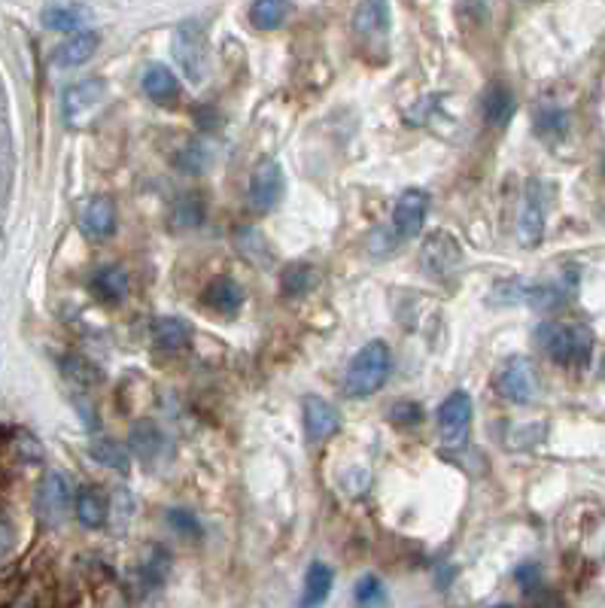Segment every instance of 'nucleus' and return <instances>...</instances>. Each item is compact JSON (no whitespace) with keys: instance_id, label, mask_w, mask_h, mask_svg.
Masks as SVG:
<instances>
[{"instance_id":"obj_19","label":"nucleus","mask_w":605,"mask_h":608,"mask_svg":"<svg viewBox=\"0 0 605 608\" xmlns=\"http://www.w3.org/2000/svg\"><path fill=\"white\" fill-rule=\"evenodd\" d=\"M205 305L210 311L222 313V317H232V313L241 311L244 292H241V286L234 284L232 277H219L205 289Z\"/></svg>"},{"instance_id":"obj_34","label":"nucleus","mask_w":605,"mask_h":608,"mask_svg":"<svg viewBox=\"0 0 605 608\" xmlns=\"http://www.w3.org/2000/svg\"><path fill=\"white\" fill-rule=\"evenodd\" d=\"M539 134H544V137H563L566 134V117L560 110H544L539 117Z\"/></svg>"},{"instance_id":"obj_30","label":"nucleus","mask_w":605,"mask_h":608,"mask_svg":"<svg viewBox=\"0 0 605 608\" xmlns=\"http://www.w3.org/2000/svg\"><path fill=\"white\" fill-rule=\"evenodd\" d=\"M389 423L399 429H414L424 423V408L417 401H399L389 408Z\"/></svg>"},{"instance_id":"obj_35","label":"nucleus","mask_w":605,"mask_h":608,"mask_svg":"<svg viewBox=\"0 0 605 608\" xmlns=\"http://www.w3.org/2000/svg\"><path fill=\"white\" fill-rule=\"evenodd\" d=\"M13 544H15L13 523H10V520L0 515V560H3V556L13 551Z\"/></svg>"},{"instance_id":"obj_11","label":"nucleus","mask_w":605,"mask_h":608,"mask_svg":"<svg viewBox=\"0 0 605 608\" xmlns=\"http://www.w3.org/2000/svg\"><path fill=\"white\" fill-rule=\"evenodd\" d=\"M493 305H527V308H551L560 301V289L539 286L529 280H499L490 289Z\"/></svg>"},{"instance_id":"obj_8","label":"nucleus","mask_w":605,"mask_h":608,"mask_svg":"<svg viewBox=\"0 0 605 608\" xmlns=\"http://www.w3.org/2000/svg\"><path fill=\"white\" fill-rule=\"evenodd\" d=\"M353 31L365 46V53H387L389 40V3L387 0H362L353 15Z\"/></svg>"},{"instance_id":"obj_21","label":"nucleus","mask_w":605,"mask_h":608,"mask_svg":"<svg viewBox=\"0 0 605 608\" xmlns=\"http://www.w3.org/2000/svg\"><path fill=\"white\" fill-rule=\"evenodd\" d=\"M336 584V572L326 563H310L308 575H305V590H301V608H320Z\"/></svg>"},{"instance_id":"obj_9","label":"nucleus","mask_w":605,"mask_h":608,"mask_svg":"<svg viewBox=\"0 0 605 608\" xmlns=\"http://www.w3.org/2000/svg\"><path fill=\"white\" fill-rule=\"evenodd\" d=\"M103 98H107V86L103 79H82L77 86L65 91V122L70 129H82L86 122L95 119L101 110Z\"/></svg>"},{"instance_id":"obj_6","label":"nucleus","mask_w":605,"mask_h":608,"mask_svg":"<svg viewBox=\"0 0 605 608\" xmlns=\"http://www.w3.org/2000/svg\"><path fill=\"white\" fill-rule=\"evenodd\" d=\"M286 195V177L284 168L274 162V158H265L253 168V177H250V189H246V201H250V210L265 217L271 210L280 208Z\"/></svg>"},{"instance_id":"obj_37","label":"nucleus","mask_w":605,"mask_h":608,"mask_svg":"<svg viewBox=\"0 0 605 608\" xmlns=\"http://www.w3.org/2000/svg\"><path fill=\"white\" fill-rule=\"evenodd\" d=\"M493 608H512V606H493Z\"/></svg>"},{"instance_id":"obj_17","label":"nucleus","mask_w":605,"mask_h":608,"mask_svg":"<svg viewBox=\"0 0 605 608\" xmlns=\"http://www.w3.org/2000/svg\"><path fill=\"white\" fill-rule=\"evenodd\" d=\"M98 43L101 37L95 34V31H77V34H70V37L55 49V65L58 67H79L89 62L91 55L98 53Z\"/></svg>"},{"instance_id":"obj_22","label":"nucleus","mask_w":605,"mask_h":608,"mask_svg":"<svg viewBox=\"0 0 605 608\" xmlns=\"http://www.w3.org/2000/svg\"><path fill=\"white\" fill-rule=\"evenodd\" d=\"M91 292L107 305H119L122 298L129 296V274L119 265H107L91 277Z\"/></svg>"},{"instance_id":"obj_1","label":"nucleus","mask_w":605,"mask_h":608,"mask_svg":"<svg viewBox=\"0 0 605 608\" xmlns=\"http://www.w3.org/2000/svg\"><path fill=\"white\" fill-rule=\"evenodd\" d=\"M389 368H393V356L384 341H369L365 347L350 360L348 372H344V396L350 399H369L377 389L387 384Z\"/></svg>"},{"instance_id":"obj_25","label":"nucleus","mask_w":605,"mask_h":608,"mask_svg":"<svg viewBox=\"0 0 605 608\" xmlns=\"http://www.w3.org/2000/svg\"><path fill=\"white\" fill-rule=\"evenodd\" d=\"M91 456H95V463L113 468V472H119V475H129L131 456L125 444H119V441L113 439H98L95 444H91Z\"/></svg>"},{"instance_id":"obj_13","label":"nucleus","mask_w":605,"mask_h":608,"mask_svg":"<svg viewBox=\"0 0 605 608\" xmlns=\"http://www.w3.org/2000/svg\"><path fill=\"white\" fill-rule=\"evenodd\" d=\"M70 502H74V493H70V484H67L65 475H62V472H50L37 490L40 518L46 520V523H52V527H58V523L67 518Z\"/></svg>"},{"instance_id":"obj_3","label":"nucleus","mask_w":605,"mask_h":608,"mask_svg":"<svg viewBox=\"0 0 605 608\" xmlns=\"http://www.w3.org/2000/svg\"><path fill=\"white\" fill-rule=\"evenodd\" d=\"M420 265L424 272L436 280V284L451 286L460 280V274L465 272V253L460 241L451 232H432L426 234V241L420 244Z\"/></svg>"},{"instance_id":"obj_36","label":"nucleus","mask_w":605,"mask_h":608,"mask_svg":"<svg viewBox=\"0 0 605 608\" xmlns=\"http://www.w3.org/2000/svg\"><path fill=\"white\" fill-rule=\"evenodd\" d=\"M13 608H34V603H31V599H28V596H25V599H19V603H15Z\"/></svg>"},{"instance_id":"obj_15","label":"nucleus","mask_w":605,"mask_h":608,"mask_svg":"<svg viewBox=\"0 0 605 608\" xmlns=\"http://www.w3.org/2000/svg\"><path fill=\"white\" fill-rule=\"evenodd\" d=\"M79 229L95 244L107 241L110 234L117 232V204L110 198H91L82 210V217H79Z\"/></svg>"},{"instance_id":"obj_29","label":"nucleus","mask_w":605,"mask_h":608,"mask_svg":"<svg viewBox=\"0 0 605 608\" xmlns=\"http://www.w3.org/2000/svg\"><path fill=\"white\" fill-rule=\"evenodd\" d=\"M314 280H317V274H314L310 265H305V262L289 265L284 272V292L286 296H305L310 286H314Z\"/></svg>"},{"instance_id":"obj_18","label":"nucleus","mask_w":605,"mask_h":608,"mask_svg":"<svg viewBox=\"0 0 605 608\" xmlns=\"http://www.w3.org/2000/svg\"><path fill=\"white\" fill-rule=\"evenodd\" d=\"M143 91H146L150 101L168 107L180 98V82L165 65H150L143 74Z\"/></svg>"},{"instance_id":"obj_26","label":"nucleus","mask_w":605,"mask_h":608,"mask_svg":"<svg viewBox=\"0 0 605 608\" xmlns=\"http://www.w3.org/2000/svg\"><path fill=\"white\" fill-rule=\"evenodd\" d=\"M289 15V3L286 0H253L250 7V22L258 27V31H274L280 27Z\"/></svg>"},{"instance_id":"obj_16","label":"nucleus","mask_w":605,"mask_h":608,"mask_svg":"<svg viewBox=\"0 0 605 608\" xmlns=\"http://www.w3.org/2000/svg\"><path fill=\"white\" fill-rule=\"evenodd\" d=\"M129 451L146 463V466H153L158 463V456L168 451V439H165V432L150 423V420H143V423H134L131 427L129 435Z\"/></svg>"},{"instance_id":"obj_33","label":"nucleus","mask_w":605,"mask_h":608,"mask_svg":"<svg viewBox=\"0 0 605 608\" xmlns=\"http://www.w3.org/2000/svg\"><path fill=\"white\" fill-rule=\"evenodd\" d=\"M170 222L177 225V229H193L201 222V204H195V198H183L177 210H174V217Z\"/></svg>"},{"instance_id":"obj_12","label":"nucleus","mask_w":605,"mask_h":608,"mask_svg":"<svg viewBox=\"0 0 605 608\" xmlns=\"http://www.w3.org/2000/svg\"><path fill=\"white\" fill-rule=\"evenodd\" d=\"M301 420H305V435L310 444H322L341 429V414L332 401L320 399V396H305L301 401Z\"/></svg>"},{"instance_id":"obj_32","label":"nucleus","mask_w":605,"mask_h":608,"mask_svg":"<svg viewBox=\"0 0 605 608\" xmlns=\"http://www.w3.org/2000/svg\"><path fill=\"white\" fill-rule=\"evenodd\" d=\"M168 523L170 530H177L180 535H186V539H198V535H201V523H198V518H193V515L183 511V508L168 511Z\"/></svg>"},{"instance_id":"obj_28","label":"nucleus","mask_w":605,"mask_h":608,"mask_svg":"<svg viewBox=\"0 0 605 608\" xmlns=\"http://www.w3.org/2000/svg\"><path fill=\"white\" fill-rule=\"evenodd\" d=\"M353 599L360 608H384L387 606V587L377 575H365L356 582V590H353Z\"/></svg>"},{"instance_id":"obj_24","label":"nucleus","mask_w":605,"mask_h":608,"mask_svg":"<svg viewBox=\"0 0 605 608\" xmlns=\"http://www.w3.org/2000/svg\"><path fill=\"white\" fill-rule=\"evenodd\" d=\"M153 341L162 350L174 353V350H183L193 341V329H189V323L180 320V317H162V320H155L153 325Z\"/></svg>"},{"instance_id":"obj_31","label":"nucleus","mask_w":605,"mask_h":608,"mask_svg":"<svg viewBox=\"0 0 605 608\" xmlns=\"http://www.w3.org/2000/svg\"><path fill=\"white\" fill-rule=\"evenodd\" d=\"M131 518H134V496H131V490H122V487H119V490L113 493V499H110V520L117 523V530H125L131 523Z\"/></svg>"},{"instance_id":"obj_5","label":"nucleus","mask_w":605,"mask_h":608,"mask_svg":"<svg viewBox=\"0 0 605 608\" xmlns=\"http://www.w3.org/2000/svg\"><path fill=\"white\" fill-rule=\"evenodd\" d=\"M472 432V396L465 389H453L438 408V441L448 451H460Z\"/></svg>"},{"instance_id":"obj_27","label":"nucleus","mask_w":605,"mask_h":608,"mask_svg":"<svg viewBox=\"0 0 605 608\" xmlns=\"http://www.w3.org/2000/svg\"><path fill=\"white\" fill-rule=\"evenodd\" d=\"M86 19L89 13L79 10V7H50L43 13V25L52 27V31H67V34H77V31H86Z\"/></svg>"},{"instance_id":"obj_7","label":"nucleus","mask_w":605,"mask_h":608,"mask_svg":"<svg viewBox=\"0 0 605 608\" xmlns=\"http://www.w3.org/2000/svg\"><path fill=\"white\" fill-rule=\"evenodd\" d=\"M496 393L505 401L515 405H529L539 393V380H536V365L529 356H508L499 372H496Z\"/></svg>"},{"instance_id":"obj_10","label":"nucleus","mask_w":605,"mask_h":608,"mask_svg":"<svg viewBox=\"0 0 605 608\" xmlns=\"http://www.w3.org/2000/svg\"><path fill=\"white\" fill-rule=\"evenodd\" d=\"M426 213H429V192L424 189H405L393 210V241L405 244L414 241L424 229Z\"/></svg>"},{"instance_id":"obj_4","label":"nucleus","mask_w":605,"mask_h":608,"mask_svg":"<svg viewBox=\"0 0 605 608\" xmlns=\"http://www.w3.org/2000/svg\"><path fill=\"white\" fill-rule=\"evenodd\" d=\"M174 58L189 82L195 86L205 82L210 74V46H207V31L198 22H183L174 31Z\"/></svg>"},{"instance_id":"obj_2","label":"nucleus","mask_w":605,"mask_h":608,"mask_svg":"<svg viewBox=\"0 0 605 608\" xmlns=\"http://www.w3.org/2000/svg\"><path fill=\"white\" fill-rule=\"evenodd\" d=\"M541 347L563 368H587L596 338L584 323H544L539 329Z\"/></svg>"},{"instance_id":"obj_23","label":"nucleus","mask_w":605,"mask_h":608,"mask_svg":"<svg viewBox=\"0 0 605 608\" xmlns=\"http://www.w3.org/2000/svg\"><path fill=\"white\" fill-rule=\"evenodd\" d=\"M515 95L505 89V86H493L484 95V122H487L490 129H505L512 122V117H515Z\"/></svg>"},{"instance_id":"obj_14","label":"nucleus","mask_w":605,"mask_h":608,"mask_svg":"<svg viewBox=\"0 0 605 608\" xmlns=\"http://www.w3.org/2000/svg\"><path fill=\"white\" fill-rule=\"evenodd\" d=\"M544 234V192L539 180L527 183V192L520 201V220H517V237L524 246H536Z\"/></svg>"},{"instance_id":"obj_20","label":"nucleus","mask_w":605,"mask_h":608,"mask_svg":"<svg viewBox=\"0 0 605 608\" xmlns=\"http://www.w3.org/2000/svg\"><path fill=\"white\" fill-rule=\"evenodd\" d=\"M74 511H77V520L86 530H101L103 523L110 520V505L103 502V496L95 487H82L74 496Z\"/></svg>"}]
</instances>
